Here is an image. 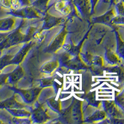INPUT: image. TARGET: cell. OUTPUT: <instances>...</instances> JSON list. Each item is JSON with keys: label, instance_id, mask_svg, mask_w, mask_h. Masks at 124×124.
<instances>
[{"label": "cell", "instance_id": "6da1fadb", "mask_svg": "<svg viewBox=\"0 0 124 124\" xmlns=\"http://www.w3.org/2000/svg\"><path fill=\"white\" fill-rule=\"evenodd\" d=\"M117 8L118 9V13H120L122 16H124V3L123 2H120L118 3L117 6Z\"/></svg>", "mask_w": 124, "mask_h": 124}]
</instances>
